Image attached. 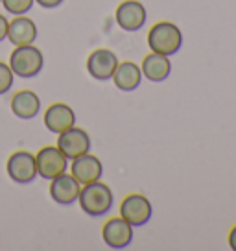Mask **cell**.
<instances>
[{"label": "cell", "mask_w": 236, "mask_h": 251, "mask_svg": "<svg viewBox=\"0 0 236 251\" xmlns=\"http://www.w3.org/2000/svg\"><path fill=\"white\" fill-rule=\"evenodd\" d=\"M71 174L76 177L79 185H87L93 181H100L103 174L102 161L93 153H83V155L72 159Z\"/></svg>", "instance_id": "11"}, {"label": "cell", "mask_w": 236, "mask_h": 251, "mask_svg": "<svg viewBox=\"0 0 236 251\" xmlns=\"http://www.w3.org/2000/svg\"><path fill=\"white\" fill-rule=\"evenodd\" d=\"M78 201L81 211L85 214L98 218V216H105L107 212H111L115 196H113V190L109 185L100 183V181H93V183L81 185Z\"/></svg>", "instance_id": "1"}, {"label": "cell", "mask_w": 236, "mask_h": 251, "mask_svg": "<svg viewBox=\"0 0 236 251\" xmlns=\"http://www.w3.org/2000/svg\"><path fill=\"white\" fill-rule=\"evenodd\" d=\"M142 71L141 67L133 61H124L118 63L117 71L113 74V83L117 85V89L124 91V93H133L141 87L142 81Z\"/></svg>", "instance_id": "16"}, {"label": "cell", "mask_w": 236, "mask_h": 251, "mask_svg": "<svg viewBox=\"0 0 236 251\" xmlns=\"http://www.w3.org/2000/svg\"><path fill=\"white\" fill-rule=\"evenodd\" d=\"M45 126L48 131L59 135L71 129L72 126H76V113L71 105L63 102L52 103L45 113Z\"/></svg>", "instance_id": "13"}, {"label": "cell", "mask_w": 236, "mask_h": 251, "mask_svg": "<svg viewBox=\"0 0 236 251\" xmlns=\"http://www.w3.org/2000/svg\"><path fill=\"white\" fill-rule=\"evenodd\" d=\"M13 81H15V74L11 71V67L0 61V96L6 94L13 87Z\"/></svg>", "instance_id": "19"}, {"label": "cell", "mask_w": 236, "mask_h": 251, "mask_svg": "<svg viewBox=\"0 0 236 251\" xmlns=\"http://www.w3.org/2000/svg\"><path fill=\"white\" fill-rule=\"evenodd\" d=\"M141 71H142V76L146 79H150L153 83H159V81L168 79L170 72H172V63H170L168 55L151 52V54H148L142 59Z\"/></svg>", "instance_id": "15"}, {"label": "cell", "mask_w": 236, "mask_h": 251, "mask_svg": "<svg viewBox=\"0 0 236 251\" xmlns=\"http://www.w3.org/2000/svg\"><path fill=\"white\" fill-rule=\"evenodd\" d=\"M6 172H8L9 179L19 185H30L37 177V165H35V155L21 150L15 151L8 157L6 163Z\"/></svg>", "instance_id": "4"}, {"label": "cell", "mask_w": 236, "mask_h": 251, "mask_svg": "<svg viewBox=\"0 0 236 251\" xmlns=\"http://www.w3.org/2000/svg\"><path fill=\"white\" fill-rule=\"evenodd\" d=\"M120 216L129 222L133 227H142L153 216L151 201L144 194H129L120 203Z\"/></svg>", "instance_id": "6"}, {"label": "cell", "mask_w": 236, "mask_h": 251, "mask_svg": "<svg viewBox=\"0 0 236 251\" xmlns=\"http://www.w3.org/2000/svg\"><path fill=\"white\" fill-rule=\"evenodd\" d=\"M9 67L15 76L23 79L35 78L43 67H45V57L37 47L26 45V47H15V50L9 55Z\"/></svg>", "instance_id": "3"}, {"label": "cell", "mask_w": 236, "mask_h": 251, "mask_svg": "<svg viewBox=\"0 0 236 251\" xmlns=\"http://www.w3.org/2000/svg\"><path fill=\"white\" fill-rule=\"evenodd\" d=\"M35 2H37V6H41V8L45 9H55L59 8L65 0H35Z\"/></svg>", "instance_id": "20"}, {"label": "cell", "mask_w": 236, "mask_h": 251, "mask_svg": "<svg viewBox=\"0 0 236 251\" xmlns=\"http://www.w3.org/2000/svg\"><path fill=\"white\" fill-rule=\"evenodd\" d=\"M102 238L111 250H124L133 242V226L122 216L111 218L103 226Z\"/></svg>", "instance_id": "9"}, {"label": "cell", "mask_w": 236, "mask_h": 251, "mask_svg": "<svg viewBox=\"0 0 236 251\" xmlns=\"http://www.w3.org/2000/svg\"><path fill=\"white\" fill-rule=\"evenodd\" d=\"M91 146H93V142H91L89 133L81 127H76V126H72L71 129L59 133V139H57V148L61 150V153L69 161L83 155V153H89Z\"/></svg>", "instance_id": "7"}, {"label": "cell", "mask_w": 236, "mask_h": 251, "mask_svg": "<svg viewBox=\"0 0 236 251\" xmlns=\"http://www.w3.org/2000/svg\"><path fill=\"white\" fill-rule=\"evenodd\" d=\"M35 0H2L0 4L4 6V9L11 13V15H26L30 9L33 8Z\"/></svg>", "instance_id": "18"}, {"label": "cell", "mask_w": 236, "mask_h": 251, "mask_svg": "<svg viewBox=\"0 0 236 251\" xmlns=\"http://www.w3.org/2000/svg\"><path fill=\"white\" fill-rule=\"evenodd\" d=\"M35 39H37V26L32 19H28L26 15H17L13 21H9L8 41L13 47L33 45Z\"/></svg>", "instance_id": "14"}, {"label": "cell", "mask_w": 236, "mask_h": 251, "mask_svg": "<svg viewBox=\"0 0 236 251\" xmlns=\"http://www.w3.org/2000/svg\"><path fill=\"white\" fill-rule=\"evenodd\" d=\"M148 47L151 52L168 55V57L177 54L183 47V33L179 26L170 21H161L153 24L148 33Z\"/></svg>", "instance_id": "2"}, {"label": "cell", "mask_w": 236, "mask_h": 251, "mask_svg": "<svg viewBox=\"0 0 236 251\" xmlns=\"http://www.w3.org/2000/svg\"><path fill=\"white\" fill-rule=\"evenodd\" d=\"M11 111L17 118L21 120H32L39 115L41 100L33 91H19L11 98Z\"/></svg>", "instance_id": "17"}, {"label": "cell", "mask_w": 236, "mask_h": 251, "mask_svg": "<svg viewBox=\"0 0 236 251\" xmlns=\"http://www.w3.org/2000/svg\"><path fill=\"white\" fill-rule=\"evenodd\" d=\"M0 2H2V0H0Z\"/></svg>", "instance_id": "23"}, {"label": "cell", "mask_w": 236, "mask_h": 251, "mask_svg": "<svg viewBox=\"0 0 236 251\" xmlns=\"http://www.w3.org/2000/svg\"><path fill=\"white\" fill-rule=\"evenodd\" d=\"M117 23L124 31H139L146 24V8L139 0H124L117 8Z\"/></svg>", "instance_id": "10"}, {"label": "cell", "mask_w": 236, "mask_h": 251, "mask_svg": "<svg viewBox=\"0 0 236 251\" xmlns=\"http://www.w3.org/2000/svg\"><path fill=\"white\" fill-rule=\"evenodd\" d=\"M118 63L120 61L115 52H111L107 48H98L87 57V71L91 74V78L98 81H107V79H113Z\"/></svg>", "instance_id": "8"}, {"label": "cell", "mask_w": 236, "mask_h": 251, "mask_svg": "<svg viewBox=\"0 0 236 251\" xmlns=\"http://www.w3.org/2000/svg\"><path fill=\"white\" fill-rule=\"evenodd\" d=\"M8 26H9V21L0 13V43L4 39H8Z\"/></svg>", "instance_id": "21"}, {"label": "cell", "mask_w": 236, "mask_h": 251, "mask_svg": "<svg viewBox=\"0 0 236 251\" xmlns=\"http://www.w3.org/2000/svg\"><path fill=\"white\" fill-rule=\"evenodd\" d=\"M79 190H81V185H79L76 177L72 174H61L54 179L50 181V196L55 203L59 205H72L78 201Z\"/></svg>", "instance_id": "12"}, {"label": "cell", "mask_w": 236, "mask_h": 251, "mask_svg": "<svg viewBox=\"0 0 236 251\" xmlns=\"http://www.w3.org/2000/svg\"><path fill=\"white\" fill-rule=\"evenodd\" d=\"M35 165H37V176L47 181H52L54 177L67 172L69 159L61 153V150L57 146H45L37 151Z\"/></svg>", "instance_id": "5"}, {"label": "cell", "mask_w": 236, "mask_h": 251, "mask_svg": "<svg viewBox=\"0 0 236 251\" xmlns=\"http://www.w3.org/2000/svg\"><path fill=\"white\" fill-rule=\"evenodd\" d=\"M229 248L233 251H236V226L231 229V233H229Z\"/></svg>", "instance_id": "22"}]
</instances>
